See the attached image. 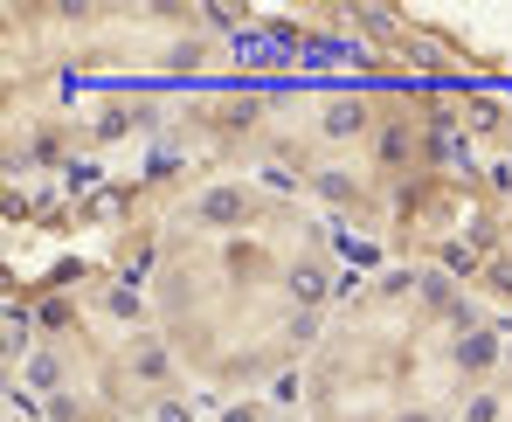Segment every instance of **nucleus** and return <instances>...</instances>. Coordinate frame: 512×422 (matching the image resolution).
<instances>
[{
    "label": "nucleus",
    "mask_w": 512,
    "mask_h": 422,
    "mask_svg": "<svg viewBox=\"0 0 512 422\" xmlns=\"http://www.w3.org/2000/svg\"><path fill=\"white\" fill-rule=\"evenodd\" d=\"M512 360V305L436 256H367L319 333L305 422H464Z\"/></svg>",
    "instance_id": "f03ea898"
},
{
    "label": "nucleus",
    "mask_w": 512,
    "mask_h": 422,
    "mask_svg": "<svg viewBox=\"0 0 512 422\" xmlns=\"http://www.w3.org/2000/svg\"><path fill=\"white\" fill-rule=\"evenodd\" d=\"M464 422H512V360H506V374L492 381V395H485V402H478Z\"/></svg>",
    "instance_id": "423d86ee"
},
{
    "label": "nucleus",
    "mask_w": 512,
    "mask_h": 422,
    "mask_svg": "<svg viewBox=\"0 0 512 422\" xmlns=\"http://www.w3.org/2000/svg\"><path fill=\"white\" fill-rule=\"evenodd\" d=\"M492 250L512 270V167L499 173V201H492Z\"/></svg>",
    "instance_id": "20e7f679"
},
{
    "label": "nucleus",
    "mask_w": 512,
    "mask_h": 422,
    "mask_svg": "<svg viewBox=\"0 0 512 422\" xmlns=\"http://www.w3.org/2000/svg\"><path fill=\"white\" fill-rule=\"evenodd\" d=\"M215 422H305L291 402H236V409H215Z\"/></svg>",
    "instance_id": "39448f33"
},
{
    "label": "nucleus",
    "mask_w": 512,
    "mask_h": 422,
    "mask_svg": "<svg viewBox=\"0 0 512 422\" xmlns=\"http://www.w3.org/2000/svg\"><path fill=\"white\" fill-rule=\"evenodd\" d=\"M7 402L28 422H215L132 270H77L14 312Z\"/></svg>",
    "instance_id": "7ed1b4c3"
},
{
    "label": "nucleus",
    "mask_w": 512,
    "mask_h": 422,
    "mask_svg": "<svg viewBox=\"0 0 512 422\" xmlns=\"http://www.w3.org/2000/svg\"><path fill=\"white\" fill-rule=\"evenodd\" d=\"M367 256L312 194L250 167L194 173L146 229L132 284L187 381L215 402H291Z\"/></svg>",
    "instance_id": "f257e3e1"
}]
</instances>
